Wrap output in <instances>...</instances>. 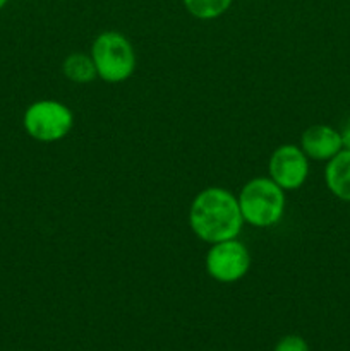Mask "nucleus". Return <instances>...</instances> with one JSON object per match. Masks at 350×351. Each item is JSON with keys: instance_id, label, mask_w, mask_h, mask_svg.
<instances>
[{"instance_id": "1", "label": "nucleus", "mask_w": 350, "mask_h": 351, "mask_svg": "<svg viewBox=\"0 0 350 351\" xmlns=\"http://www.w3.org/2000/svg\"><path fill=\"white\" fill-rule=\"evenodd\" d=\"M189 226L206 243L237 239L244 226L237 195L223 187L202 189L189 208Z\"/></svg>"}, {"instance_id": "11", "label": "nucleus", "mask_w": 350, "mask_h": 351, "mask_svg": "<svg viewBox=\"0 0 350 351\" xmlns=\"http://www.w3.org/2000/svg\"><path fill=\"white\" fill-rule=\"evenodd\" d=\"M275 351H309V345L301 336L288 335L277 343Z\"/></svg>"}, {"instance_id": "2", "label": "nucleus", "mask_w": 350, "mask_h": 351, "mask_svg": "<svg viewBox=\"0 0 350 351\" xmlns=\"http://www.w3.org/2000/svg\"><path fill=\"white\" fill-rule=\"evenodd\" d=\"M240 213L244 223L254 228H270L281 221L287 208L285 191L278 187L270 177H256L240 189Z\"/></svg>"}, {"instance_id": "7", "label": "nucleus", "mask_w": 350, "mask_h": 351, "mask_svg": "<svg viewBox=\"0 0 350 351\" xmlns=\"http://www.w3.org/2000/svg\"><path fill=\"white\" fill-rule=\"evenodd\" d=\"M301 149L309 160L328 161L343 149L342 134L325 123H316L302 132Z\"/></svg>"}, {"instance_id": "10", "label": "nucleus", "mask_w": 350, "mask_h": 351, "mask_svg": "<svg viewBox=\"0 0 350 351\" xmlns=\"http://www.w3.org/2000/svg\"><path fill=\"white\" fill-rule=\"evenodd\" d=\"M185 10L201 21L218 19L232 7L233 0H182Z\"/></svg>"}, {"instance_id": "6", "label": "nucleus", "mask_w": 350, "mask_h": 351, "mask_svg": "<svg viewBox=\"0 0 350 351\" xmlns=\"http://www.w3.org/2000/svg\"><path fill=\"white\" fill-rule=\"evenodd\" d=\"M309 175V158L297 144H281L268 161V177L285 192L297 191Z\"/></svg>"}, {"instance_id": "3", "label": "nucleus", "mask_w": 350, "mask_h": 351, "mask_svg": "<svg viewBox=\"0 0 350 351\" xmlns=\"http://www.w3.org/2000/svg\"><path fill=\"white\" fill-rule=\"evenodd\" d=\"M91 58L96 74L110 84L126 82L136 72V51L126 34L119 31H103L91 45Z\"/></svg>"}, {"instance_id": "5", "label": "nucleus", "mask_w": 350, "mask_h": 351, "mask_svg": "<svg viewBox=\"0 0 350 351\" xmlns=\"http://www.w3.org/2000/svg\"><path fill=\"white\" fill-rule=\"evenodd\" d=\"M205 266L206 273L218 283H237L249 273V249L237 239L211 243L206 252Z\"/></svg>"}, {"instance_id": "4", "label": "nucleus", "mask_w": 350, "mask_h": 351, "mask_svg": "<svg viewBox=\"0 0 350 351\" xmlns=\"http://www.w3.org/2000/svg\"><path fill=\"white\" fill-rule=\"evenodd\" d=\"M23 125L31 139L57 143L67 137L74 127V113L57 99H38L24 112Z\"/></svg>"}, {"instance_id": "8", "label": "nucleus", "mask_w": 350, "mask_h": 351, "mask_svg": "<svg viewBox=\"0 0 350 351\" xmlns=\"http://www.w3.org/2000/svg\"><path fill=\"white\" fill-rule=\"evenodd\" d=\"M325 182L333 195L350 202V149H342L328 160L325 168Z\"/></svg>"}, {"instance_id": "9", "label": "nucleus", "mask_w": 350, "mask_h": 351, "mask_svg": "<svg viewBox=\"0 0 350 351\" xmlns=\"http://www.w3.org/2000/svg\"><path fill=\"white\" fill-rule=\"evenodd\" d=\"M62 72L69 81L75 84H89L98 77L91 55L82 53V51L69 53L62 64Z\"/></svg>"}, {"instance_id": "13", "label": "nucleus", "mask_w": 350, "mask_h": 351, "mask_svg": "<svg viewBox=\"0 0 350 351\" xmlns=\"http://www.w3.org/2000/svg\"><path fill=\"white\" fill-rule=\"evenodd\" d=\"M7 3H9V0H0V10H2Z\"/></svg>"}, {"instance_id": "12", "label": "nucleus", "mask_w": 350, "mask_h": 351, "mask_svg": "<svg viewBox=\"0 0 350 351\" xmlns=\"http://www.w3.org/2000/svg\"><path fill=\"white\" fill-rule=\"evenodd\" d=\"M342 141H343V149H350V123L343 129Z\"/></svg>"}]
</instances>
